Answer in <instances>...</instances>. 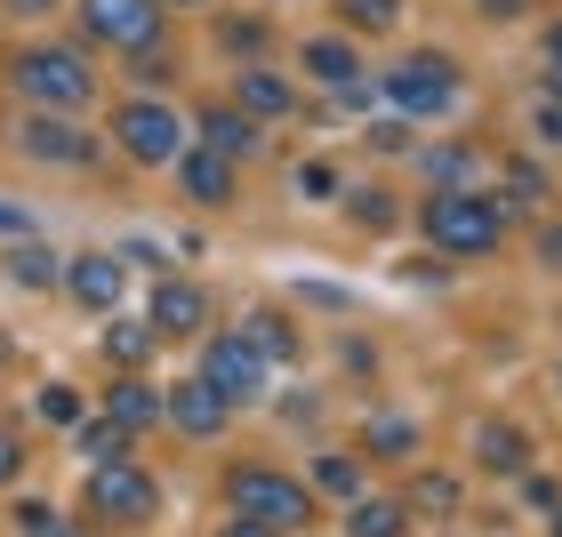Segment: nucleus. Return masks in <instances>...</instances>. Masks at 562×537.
<instances>
[{"label": "nucleus", "mask_w": 562, "mask_h": 537, "mask_svg": "<svg viewBox=\"0 0 562 537\" xmlns=\"http://www.w3.org/2000/svg\"><path fill=\"white\" fill-rule=\"evenodd\" d=\"M498 233H506V209L482 193H434L426 201V241L442 258H482V249H498Z\"/></svg>", "instance_id": "1"}, {"label": "nucleus", "mask_w": 562, "mask_h": 537, "mask_svg": "<svg viewBox=\"0 0 562 537\" xmlns=\"http://www.w3.org/2000/svg\"><path fill=\"white\" fill-rule=\"evenodd\" d=\"M16 89L33 96L41 113H81L97 96V72H89L81 48H24L16 57Z\"/></svg>", "instance_id": "2"}, {"label": "nucleus", "mask_w": 562, "mask_h": 537, "mask_svg": "<svg viewBox=\"0 0 562 537\" xmlns=\"http://www.w3.org/2000/svg\"><path fill=\"white\" fill-rule=\"evenodd\" d=\"M234 514L266 522V529H305V514H314V490L273 466H234Z\"/></svg>", "instance_id": "3"}, {"label": "nucleus", "mask_w": 562, "mask_h": 537, "mask_svg": "<svg viewBox=\"0 0 562 537\" xmlns=\"http://www.w3.org/2000/svg\"><path fill=\"white\" fill-rule=\"evenodd\" d=\"M386 105L402 121H434V113H450L458 105V65L450 57H402L386 72Z\"/></svg>", "instance_id": "4"}, {"label": "nucleus", "mask_w": 562, "mask_h": 537, "mask_svg": "<svg viewBox=\"0 0 562 537\" xmlns=\"http://www.w3.org/2000/svg\"><path fill=\"white\" fill-rule=\"evenodd\" d=\"M81 16H89V41L130 48V57H145L161 41V9L153 0H81Z\"/></svg>", "instance_id": "5"}, {"label": "nucleus", "mask_w": 562, "mask_h": 537, "mask_svg": "<svg viewBox=\"0 0 562 537\" xmlns=\"http://www.w3.org/2000/svg\"><path fill=\"white\" fill-rule=\"evenodd\" d=\"M153 498H161V490H153V473L130 466V457L89 473V514H105V522H145V514H153Z\"/></svg>", "instance_id": "6"}, {"label": "nucleus", "mask_w": 562, "mask_h": 537, "mask_svg": "<svg viewBox=\"0 0 562 537\" xmlns=\"http://www.w3.org/2000/svg\"><path fill=\"white\" fill-rule=\"evenodd\" d=\"M113 137L130 145V152H137L145 169H169L177 152H186V129H177V113H169V105H121Z\"/></svg>", "instance_id": "7"}, {"label": "nucleus", "mask_w": 562, "mask_h": 537, "mask_svg": "<svg viewBox=\"0 0 562 537\" xmlns=\"http://www.w3.org/2000/svg\"><path fill=\"white\" fill-rule=\"evenodd\" d=\"M201 386H217L225 401H249V393L266 386V362H258V353H249L241 338H217V345H210V362H201Z\"/></svg>", "instance_id": "8"}, {"label": "nucleus", "mask_w": 562, "mask_h": 537, "mask_svg": "<svg viewBox=\"0 0 562 537\" xmlns=\"http://www.w3.org/2000/svg\"><path fill=\"white\" fill-rule=\"evenodd\" d=\"M16 145L33 152V161H48V169H81L89 152H97V145H89L81 129H72V121H57V113H33V121L16 129Z\"/></svg>", "instance_id": "9"}, {"label": "nucleus", "mask_w": 562, "mask_h": 537, "mask_svg": "<svg viewBox=\"0 0 562 537\" xmlns=\"http://www.w3.org/2000/svg\"><path fill=\"white\" fill-rule=\"evenodd\" d=\"M161 409H169V425H177V433H193V442H210V433L225 425V409H234V401H225L217 386H201V377H193V386H177V393H169Z\"/></svg>", "instance_id": "10"}, {"label": "nucleus", "mask_w": 562, "mask_h": 537, "mask_svg": "<svg viewBox=\"0 0 562 537\" xmlns=\"http://www.w3.org/2000/svg\"><path fill=\"white\" fill-rule=\"evenodd\" d=\"M210 321V297L193 289V281H161V289H153V329H161V338H193V329Z\"/></svg>", "instance_id": "11"}, {"label": "nucleus", "mask_w": 562, "mask_h": 537, "mask_svg": "<svg viewBox=\"0 0 562 537\" xmlns=\"http://www.w3.org/2000/svg\"><path fill=\"white\" fill-rule=\"evenodd\" d=\"M121 281H130V273H121V258H105V249H97V258H72V265H65V289L81 297L89 313H113Z\"/></svg>", "instance_id": "12"}, {"label": "nucleus", "mask_w": 562, "mask_h": 537, "mask_svg": "<svg viewBox=\"0 0 562 537\" xmlns=\"http://www.w3.org/2000/svg\"><path fill=\"white\" fill-rule=\"evenodd\" d=\"M201 152H217V161L258 152V121H249L241 105H210V113H201Z\"/></svg>", "instance_id": "13"}, {"label": "nucleus", "mask_w": 562, "mask_h": 537, "mask_svg": "<svg viewBox=\"0 0 562 537\" xmlns=\"http://www.w3.org/2000/svg\"><path fill=\"white\" fill-rule=\"evenodd\" d=\"M177 176H186L193 201H234V161H217V152H177Z\"/></svg>", "instance_id": "14"}, {"label": "nucleus", "mask_w": 562, "mask_h": 537, "mask_svg": "<svg viewBox=\"0 0 562 537\" xmlns=\"http://www.w3.org/2000/svg\"><path fill=\"white\" fill-rule=\"evenodd\" d=\"M305 72H314V81H329V89H362V57H353L346 41H305Z\"/></svg>", "instance_id": "15"}, {"label": "nucleus", "mask_w": 562, "mask_h": 537, "mask_svg": "<svg viewBox=\"0 0 562 537\" xmlns=\"http://www.w3.org/2000/svg\"><path fill=\"white\" fill-rule=\"evenodd\" d=\"M402 529H411L402 498H353V514H346V537H402Z\"/></svg>", "instance_id": "16"}, {"label": "nucleus", "mask_w": 562, "mask_h": 537, "mask_svg": "<svg viewBox=\"0 0 562 537\" xmlns=\"http://www.w3.org/2000/svg\"><path fill=\"white\" fill-rule=\"evenodd\" d=\"M474 169H482V152H474V145H434V152H426L434 193H474Z\"/></svg>", "instance_id": "17"}, {"label": "nucleus", "mask_w": 562, "mask_h": 537, "mask_svg": "<svg viewBox=\"0 0 562 537\" xmlns=\"http://www.w3.org/2000/svg\"><path fill=\"white\" fill-rule=\"evenodd\" d=\"M290 105H297V89L281 81V72H266V65L241 72V113H249V121H273V113H290Z\"/></svg>", "instance_id": "18"}, {"label": "nucleus", "mask_w": 562, "mask_h": 537, "mask_svg": "<svg viewBox=\"0 0 562 537\" xmlns=\"http://www.w3.org/2000/svg\"><path fill=\"white\" fill-rule=\"evenodd\" d=\"M234 338H241L249 353H258V362H290V353H297V329L281 321V313H249V321L234 329Z\"/></svg>", "instance_id": "19"}, {"label": "nucleus", "mask_w": 562, "mask_h": 537, "mask_svg": "<svg viewBox=\"0 0 562 537\" xmlns=\"http://www.w3.org/2000/svg\"><path fill=\"white\" fill-rule=\"evenodd\" d=\"M362 442H370V457H411L418 449V425L394 418V409H378V418L362 425Z\"/></svg>", "instance_id": "20"}, {"label": "nucleus", "mask_w": 562, "mask_h": 537, "mask_svg": "<svg viewBox=\"0 0 562 537\" xmlns=\"http://www.w3.org/2000/svg\"><path fill=\"white\" fill-rule=\"evenodd\" d=\"M474 449H482V466H498V473H522V466H530V442H522L515 425H482Z\"/></svg>", "instance_id": "21"}, {"label": "nucleus", "mask_w": 562, "mask_h": 537, "mask_svg": "<svg viewBox=\"0 0 562 537\" xmlns=\"http://www.w3.org/2000/svg\"><path fill=\"white\" fill-rule=\"evenodd\" d=\"M314 490H322V498H346V505H353V498H370V473L353 466V457H322V466H314Z\"/></svg>", "instance_id": "22"}, {"label": "nucleus", "mask_w": 562, "mask_h": 537, "mask_svg": "<svg viewBox=\"0 0 562 537\" xmlns=\"http://www.w3.org/2000/svg\"><path fill=\"white\" fill-rule=\"evenodd\" d=\"M9 273H16V289H48V281H65V265L48 258L41 241H16L9 249Z\"/></svg>", "instance_id": "23"}, {"label": "nucleus", "mask_w": 562, "mask_h": 537, "mask_svg": "<svg viewBox=\"0 0 562 537\" xmlns=\"http://www.w3.org/2000/svg\"><path fill=\"white\" fill-rule=\"evenodd\" d=\"M105 418L137 433V425H153V418H161V401H153L145 386H113V393H105Z\"/></svg>", "instance_id": "24"}, {"label": "nucleus", "mask_w": 562, "mask_h": 537, "mask_svg": "<svg viewBox=\"0 0 562 537\" xmlns=\"http://www.w3.org/2000/svg\"><path fill=\"white\" fill-rule=\"evenodd\" d=\"M105 353H113L121 369H137L145 353H153V321H113V329H105Z\"/></svg>", "instance_id": "25"}, {"label": "nucleus", "mask_w": 562, "mask_h": 537, "mask_svg": "<svg viewBox=\"0 0 562 537\" xmlns=\"http://www.w3.org/2000/svg\"><path fill=\"white\" fill-rule=\"evenodd\" d=\"M346 217H353V225H362V233H386V225H394V201H386V193H378V185H370V193H362V185H353V193H346Z\"/></svg>", "instance_id": "26"}, {"label": "nucleus", "mask_w": 562, "mask_h": 537, "mask_svg": "<svg viewBox=\"0 0 562 537\" xmlns=\"http://www.w3.org/2000/svg\"><path fill=\"white\" fill-rule=\"evenodd\" d=\"M89 442V457L97 466H121V449H130V425H113V418H97V425H72Z\"/></svg>", "instance_id": "27"}, {"label": "nucleus", "mask_w": 562, "mask_h": 537, "mask_svg": "<svg viewBox=\"0 0 562 537\" xmlns=\"http://www.w3.org/2000/svg\"><path fill=\"white\" fill-rule=\"evenodd\" d=\"M411 505H418V514H458V481H450V473H418Z\"/></svg>", "instance_id": "28"}, {"label": "nucleus", "mask_w": 562, "mask_h": 537, "mask_svg": "<svg viewBox=\"0 0 562 537\" xmlns=\"http://www.w3.org/2000/svg\"><path fill=\"white\" fill-rule=\"evenodd\" d=\"M41 425L72 433V425H81V393H72V386H41Z\"/></svg>", "instance_id": "29"}, {"label": "nucleus", "mask_w": 562, "mask_h": 537, "mask_svg": "<svg viewBox=\"0 0 562 537\" xmlns=\"http://www.w3.org/2000/svg\"><path fill=\"white\" fill-rule=\"evenodd\" d=\"M346 24H362V33H386V24H402V0H338Z\"/></svg>", "instance_id": "30"}, {"label": "nucleus", "mask_w": 562, "mask_h": 537, "mask_svg": "<svg viewBox=\"0 0 562 537\" xmlns=\"http://www.w3.org/2000/svg\"><path fill=\"white\" fill-rule=\"evenodd\" d=\"M16 529H24V537H81L57 505H16Z\"/></svg>", "instance_id": "31"}, {"label": "nucleus", "mask_w": 562, "mask_h": 537, "mask_svg": "<svg viewBox=\"0 0 562 537\" xmlns=\"http://www.w3.org/2000/svg\"><path fill=\"white\" fill-rule=\"evenodd\" d=\"M225 48H234V57H258V48H266V24H225Z\"/></svg>", "instance_id": "32"}, {"label": "nucleus", "mask_w": 562, "mask_h": 537, "mask_svg": "<svg viewBox=\"0 0 562 537\" xmlns=\"http://www.w3.org/2000/svg\"><path fill=\"white\" fill-rule=\"evenodd\" d=\"M506 193H515V201H539V169L515 161V169H506Z\"/></svg>", "instance_id": "33"}, {"label": "nucleus", "mask_w": 562, "mask_h": 537, "mask_svg": "<svg viewBox=\"0 0 562 537\" xmlns=\"http://www.w3.org/2000/svg\"><path fill=\"white\" fill-rule=\"evenodd\" d=\"M522 498H530V505H539V514H554V505H562V490H554V481H547V473H530V481H522Z\"/></svg>", "instance_id": "34"}, {"label": "nucleus", "mask_w": 562, "mask_h": 537, "mask_svg": "<svg viewBox=\"0 0 562 537\" xmlns=\"http://www.w3.org/2000/svg\"><path fill=\"white\" fill-rule=\"evenodd\" d=\"M16 473H24V449H16V433H0V490H9Z\"/></svg>", "instance_id": "35"}, {"label": "nucleus", "mask_w": 562, "mask_h": 537, "mask_svg": "<svg viewBox=\"0 0 562 537\" xmlns=\"http://www.w3.org/2000/svg\"><path fill=\"white\" fill-rule=\"evenodd\" d=\"M370 145H378V152H402V145H411V129H402V121H378Z\"/></svg>", "instance_id": "36"}, {"label": "nucleus", "mask_w": 562, "mask_h": 537, "mask_svg": "<svg viewBox=\"0 0 562 537\" xmlns=\"http://www.w3.org/2000/svg\"><path fill=\"white\" fill-rule=\"evenodd\" d=\"M225 537H281V529H266V522H249V514H234V522H225Z\"/></svg>", "instance_id": "37"}, {"label": "nucleus", "mask_w": 562, "mask_h": 537, "mask_svg": "<svg viewBox=\"0 0 562 537\" xmlns=\"http://www.w3.org/2000/svg\"><path fill=\"white\" fill-rule=\"evenodd\" d=\"M539 137H547V145H562V105H539Z\"/></svg>", "instance_id": "38"}, {"label": "nucleus", "mask_w": 562, "mask_h": 537, "mask_svg": "<svg viewBox=\"0 0 562 537\" xmlns=\"http://www.w3.org/2000/svg\"><path fill=\"white\" fill-rule=\"evenodd\" d=\"M547 65H554V89H562V24L547 33Z\"/></svg>", "instance_id": "39"}, {"label": "nucleus", "mask_w": 562, "mask_h": 537, "mask_svg": "<svg viewBox=\"0 0 562 537\" xmlns=\"http://www.w3.org/2000/svg\"><path fill=\"white\" fill-rule=\"evenodd\" d=\"M482 9H491V16H522L530 0H482Z\"/></svg>", "instance_id": "40"}, {"label": "nucleus", "mask_w": 562, "mask_h": 537, "mask_svg": "<svg viewBox=\"0 0 562 537\" xmlns=\"http://www.w3.org/2000/svg\"><path fill=\"white\" fill-rule=\"evenodd\" d=\"M9 9H24V16H48V0H9Z\"/></svg>", "instance_id": "41"}, {"label": "nucleus", "mask_w": 562, "mask_h": 537, "mask_svg": "<svg viewBox=\"0 0 562 537\" xmlns=\"http://www.w3.org/2000/svg\"><path fill=\"white\" fill-rule=\"evenodd\" d=\"M539 249H547V258H562V233H554V225H547V241H539Z\"/></svg>", "instance_id": "42"}, {"label": "nucleus", "mask_w": 562, "mask_h": 537, "mask_svg": "<svg viewBox=\"0 0 562 537\" xmlns=\"http://www.w3.org/2000/svg\"><path fill=\"white\" fill-rule=\"evenodd\" d=\"M153 9H161V0H153ZM169 9H201V0H169Z\"/></svg>", "instance_id": "43"}, {"label": "nucleus", "mask_w": 562, "mask_h": 537, "mask_svg": "<svg viewBox=\"0 0 562 537\" xmlns=\"http://www.w3.org/2000/svg\"><path fill=\"white\" fill-rule=\"evenodd\" d=\"M554 537H562V505H554Z\"/></svg>", "instance_id": "44"}, {"label": "nucleus", "mask_w": 562, "mask_h": 537, "mask_svg": "<svg viewBox=\"0 0 562 537\" xmlns=\"http://www.w3.org/2000/svg\"><path fill=\"white\" fill-rule=\"evenodd\" d=\"M554 377H562V362H554Z\"/></svg>", "instance_id": "45"}]
</instances>
